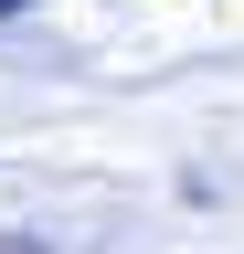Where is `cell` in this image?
<instances>
[{"label":"cell","mask_w":244,"mask_h":254,"mask_svg":"<svg viewBox=\"0 0 244 254\" xmlns=\"http://www.w3.org/2000/svg\"><path fill=\"white\" fill-rule=\"evenodd\" d=\"M21 11H32V0H0V21H21Z\"/></svg>","instance_id":"1"}]
</instances>
